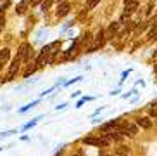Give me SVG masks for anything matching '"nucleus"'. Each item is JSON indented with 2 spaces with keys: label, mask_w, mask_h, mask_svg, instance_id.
Returning <instances> with one entry per match:
<instances>
[{
  "label": "nucleus",
  "mask_w": 157,
  "mask_h": 156,
  "mask_svg": "<svg viewBox=\"0 0 157 156\" xmlns=\"http://www.w3.org/2000/svg\"><path fill=\"white\" fill-rule=\"evenodd\" d=\"M150 24H152V30L148 31V38H154V37H157V16L150 19Z\"/></svg>",
  "instance_id": "obj_7"
},
{
  "label": "nucleus",
  "mask_w": 157,
  "mask_h": 156,
  "mask_svg": "<svg viewBox=\"0 0 157 156\" xmlns=\"http://www.w3.org/2000/svg\"><path fill=\"white\" fill-rule=\"evenodd\" d=\"M136 127H142V129H150V127H152V120L147 118V116H142V118L136 120Z\"/></svg>",
  "instance_id": "obj_4"
},
{
  "label": "nucleus",
  "mask_w": 157,
  "mask_h": 156,
  "mask_svg": "<svg viewBox=\"0 0 157 156\" xmlns=\"http://www.w3.org/2000/svg\"><path fill=\"white\" fill-rule=\"evenodd\" d=\"M69 9H71L69 2H60L56 12H57V16H59V18H62V16H66V14H69Z\"/></svg>",
  "instance_id": "obj_3"
},
{
  "label": "nucleus",
  "mask_w": 157,
  "mask_h": 156,
  "mask_svg": "<svg viewBox=\"0 0 157 156\" xmlns=\"http://www.w3.org/2000/svg\"><path fill=\"white\" fill-rule=\"evenodd\" d=\"M85 144H90V146H98V147H105L109 146V139H95V137H85L83 139Z\"/></svg>",
  "instance_id": "obj_1"
},
{
  "label": "nucleus",
  "mask_w": 157,
  "mask_h": 156,
  "mask_svg": "<svg viewBox=\"0 0 157 156\" xmlns=\"http://www.w3.org/2000/svg\"><path fill=\"white\" fill-rule=\"evenodd\" d=\"M147 28H148V23H147V21H143V23H140L138 24V26H136V31H145V30H147Z\"/></svg>",
  "instance_id": "obj_18"
},
{
  "label": "nucleus",
  "mask_w": 157,
  "mask_h": 156,
  "mask_svg": "<svg viewBox=\"0 0 157 156\" xmlns=\"http://www.w3.org/2000/svg\"><path fill=\"white\" fill-rule=\"evenodd\" d=\"M117 30H119V23H112L111 26H109V30L104 31L105 33V38H112L114 35H117Z\"/></svg>",
  "instance_id": "obj_5"
},
{
  "label": "nucleus",
  "mask_w": 157,
  "mask_h": 156,
  "mask_svg": "<svg viewBox=\"0 0 157 156\" xmlns=\"http://www.w3.org/2000/svg\"><path fill=\"white\" fill-rule=\"evenodd\" d=\"M26 5H28V2H21V4L16 7V12H17V14H23L24 10H26Z\"/></svg>",
  "instance_id": "obj_14"
},
{
  "label": "nucleus",
  "mask_w": 157,
  "mask_h": 156,
  "mask_svg": "<svg viewBox=\"0 0 157 156\" xmlns=\"http://www.w3.org/2000/svg\"><path fill=\"white\" fill-rule=\"evenodd\" d=\"M90 40H92V33L86 31V33L83 35V38H81V45H86V43H88Z\"/></svg>",
  "instance_id": "obj_13"
},
{
  "label": "nucleus",
  "mask_w": 157,
  "mask_h": 156,
  "mask_svg": "<svg viewBox=\"0 0 157 156\" xmlns=\"http://www.w3.org/2000/svg\"><path fill=\"white\" fill-rule=\"evenodd\" d=\"M28 49H29L28 43H23V45L19 47V51H17V57H19L21 61H24V55H26V51H28Z\"/></svg>",
  "instance_id": "obj_9"
},
{
  "label": "nucleus",
  "mask_w": 157,
  "mask_h": 156,
  "mask_svg": "<svg viewBox=\"0 0 157 156\" xmlns=\"http://www.w3.org/2000/svg\"><path fill=\"white\" fill-rule=\"evenodd\" d=\"M23 61L19 59L17 55H16V59L10 63V68H9V73H7V76L4 78V82H9V80H12V76H14L16 73H17V69H19V64H21Z\"/></svg>",
  "instance_id": "obj_2"
},
{
  "label": "nucleus",
  "mask_w": 157,
  "mask_h": 156,
  "mask_svg": "<svg viewBox=\"0 0 157 156\" xmlns=\"http://www.w3.org/2000/svg\"><path fill=\"white\" fill-rule=\"evenodd\" d=\"M35 69H36V64H31L26 68V71H24V76H29L31 73H35Z\"/></svg>",
  "instance_id": "obj_17"
},
{
  "label": "nucleus",
  "mask_w": 157,
  "mask_h": 156,
  "mask_svg": "<svg viewBox=\"0 0 157 156\" xmlns=\"http://www.w3.org/2000/svg\"><path fill=\"white\" fill-rule=\"evenodd\" d=\"M54 2H56V0H43V2H42V10H43V12H45V10L54 4Z\"/></svg>",
  "instance_id": "obj_16"
},
{
  "label": "nucleus",
  "mask_w": 157,
  "mask_h": 156,
  "mask_svg": "<svg viewBox=\"0 0 157 156\" xmlns=\"http://www.w3.org/2000/svg\"><path fill=\"white\" fill-rule=\"evenodd\" d=\"M98 4H100V0H88V2H86V10L95 9V7H97Z\"/></svg>",
  "instance_id": "obj_12"
},
{
  "label": "nucleus",
  "mask_w": 157,
  "mask_h": 156,
  "mask_svg": "<svg viewBox=\"0 0 157 156\" xmlns=\"http://www.w3.org/2000/svg\"><path fill=\"white\" fill-rule=\"evenodd\" d=\"M102 156H109V154H102Z\"/></svg>",
  "instance_id": "obj_22"
},
{
  "label": "nucleus",
  "mask_w": 157,
  "mask_h": 156,
  "mask_svg": "<svg viewBox=\"0 0 157 156\" xmlns=\"http://www.w3.org/2000/svg\"><path fill=\"white\" fill-rule=\"evenodd\" d=\"M9 57H10V51H9V49H2V51H0V68L9 61Z\"/></svg>",
  "instance_id": "obj_6"
},
{
  "label": "nucleus",
  "mask_w": 157,
  "mask_h": 156,
  "mask_svg": "<svg viewBox=\"0 0 157 156\" xmlns=\"http://www.w3.org/2000/svg\"><path fill=\"white\" fill-rule=\"evenodd\" d=\"M150 115H152V116H157V109H152V111H150Z\"/></svg>",
  "instance_id": "obj_21"
},
{
  "label": "nucleus",
  "mask_w": 157,
  "mask_h": 156,
  "mask_svg": "<svg viewBox=\"0 0 157 156\" xmlns=\"http://www.w3.org/2000/svg\"><path fill=\"white\" fill-rule=\"evenodd\" d=\"M95 43H97L98 47H102L104 43H105V33H104V30H100V31L97 33V37H95Z\"/></svg>",
  "instance_id": "obj_8"
},
{
  "label": "nucleus",
  "mask_w": 157,
  "mask_h": 156,
  "mask_svg": "<svg viewBox=\"0 0 157 156\" xmlns=\"http://www.w3.org/2000/svg\"><path fill=\"white\" fill-rule=\"evenodd\" d=\"M29 4H31V5H38V4H40V0H29Z\"/></svg>",
  "instance_id": "obj_19"
},
{
  "label": "nucleus",
  "mask_w": 157,
  "mask_h": 156,
  "mask_svg": "<svg viewBox=\"0 0 157 156\" xmlns=\"http://www.w3.org/2000/svg\"><path fill=\"white\" fill-rule=\"evenodd\" d=\"M35 57V51H33L31 47H29L28 51H26V55H24V61H31Z\"/></svg>",
  "instance_id": "obj_15"
},
{
  "label": "nucleus",
  "mask_w": 157,
  "mask_h": 156,
  "mask_svg": "<svg viewBox=\"0 0 157 156\" xmlns=\"http://www.w3.org/2000/svg\"><path fill=\"white\" fill-rule=\"evenodd\" d=\"M116 153H117V154L119 156H128V153H129V149L126 146H119L117 147V149H116Z\"/></svg>",
  "instance_id": "obj_11"
},
{
  "label": "nucleus",
  "mask_w": 157,
  "mask_h": 156,
  "mask_svg": "<svg viewBox=\"0 0 157 156\" xmlns=\"http://www.w3.org/2000/svg\"><path fill=\"white\" fill-rule=\"evenodd\" d=\"M5 24V18H0V30H2V26Z\"/></svg>",
  "instance_id": "obj_20"
},
{
  "label": "nucleus",
  "mask_w": 157,
  "mask_h": 156,
  "mask_svg": "<svg viewBox=\"0 0 157 156\" xmlns=\"http://www.w3.org/2000/svg\"><path fill=\"white\" fill-rule=\"evenodd\" d=\"M107 139H109V141H121V139H123V133L121 132H111V133H107Z\"/></svg>",
  "instance_id": "obj_10"
}]
</instances>
